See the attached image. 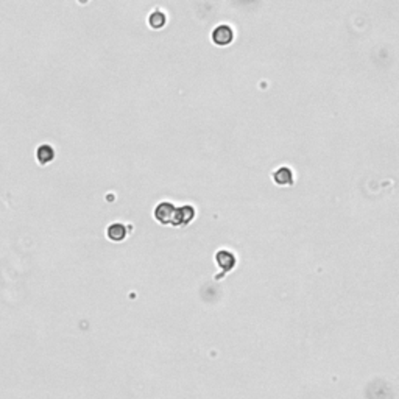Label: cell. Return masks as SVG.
I'll use <instances>...</instances> for the list:
<instances>
[{
	"instance_id": "cell-2",
	"label": "cell",
	"mask_w": 399,
	"mask_h": 399,
	"mask_svg": "<svg viewBox=\"0 0 399 399\" xmlns=\"http://www.w3.org/2000/svg\"><path fill=\"white\" fill-rule=\"evenodd\" d=\"M234 39V31L229 25H218V27L212 31V41L217 46H229Z\"/></svg>"
},
{
	"instance_id": "cell-8",
	"label": "cell",
	"mask_w": 399,
	"mask_h": 399,
	"mask_svg": "<svg viewBox=\"0 0 399 399\" xmlns=\"http://www.w3.org/2000/svg\"><path fill=\"white\" fill-rule=\"evenodd\" d=\"M55 156V153H53V148L52 147H48V145H42L39 147L38 150V159H39V163L41 164H47L50 163V161L53 159Z\"/></svg>"
},
{
	"instance_id": "cell-5",
	"label": "cell",
	"mask_w": 399,
	"mask_h": 399,
	"mask_svg": "<svg viewBox=\"0 0 399 399\" xmlns=\"http://www.w3.org/2000/svg\"><path fill=\"white\" fill-rule=\"evenodd\" d=\"M215 259L218 262V265L225 270V273H226V271H229V270H233L234 265H235V256H234L231 251H226V250L218 251Z\"/></svg>"
},
{
	"instance_id": "cell-4",
	"label": "cell",
	"mask_w": 399,
	"mask_h": 399,
	"mask_svg": "<svg viewBox=\"0 0 399 399\" xmlns=\"http://www.w3.org/2000/svg\"><path fill=\"white\" fill-rule=\"evenodd\" d=\"M273 181L278 186H293V173L288 167H281L273 173Z\"/></svg>"
},
{
	"instance_id": "cell-6",
	"label": "cell",
	"mask_w": 399,
	"mask_h": 399,
	"mask_svg": "<svg viewBox=\"0 0 399 399\" xmlns=\"http://www.w3.org/2000/svg\"><path fill=\"white\" fill-rule=\"evenodd\" d=\"M106 234H108V239L109 240L122 242V240H125V237H126V228L122 223H113V225L108 226Z\"/></svg>"
},
{
	"instance_id": "cell-7",
	"label": "cell",
	"mask_w": 399,
	"mask_h": 399,
	"mask_svg": "<svg viewBox=\"0 0 399 399\" xmlns=\"http://www.w3.org/2000/svg\"><path fill=\"white\" fill-rule=\"evenodd\" d=\"M148 23L151 28H163L165 25V14L161 11H155L150 14L148 18Z\"/></svg>"
},
{
	"instance_id": "cell-1",
	"label": "cell",
	"mask_w": 399,
	"mask_h": 399,
	"mask_svg": "<svg viewBox=\"0 0 399 399\" xmlns=\"http://www.w3.org/2000/svg\"><path fill=\"white\" fill-rule=\"evenodd\" d=\"M176 208L172 203H161L155 209V218L163 225H173V217H175Z\"/></svg>"
},
{
	"instance_id": "cell-3",
	"label": "cell",
	"mask_w": 399,
	"mask_h": 399,
	"mask_svg": "<svg viewBox=\"0 0 399 399\" xmlns=\"http://www.w3.org/2000/svg\"><path fill=\"white\" fill-rule=\"evenodd\" d=\"M195 215V211L192 206H183V208H176L175 211V217H173V225L175 226H184L192 222V218Z\"/></svg>"
}]
</instances>
